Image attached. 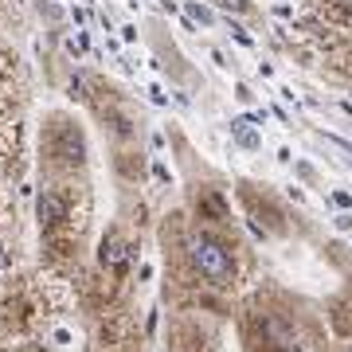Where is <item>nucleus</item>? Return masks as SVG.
<instances>
[{"mask_svg":"<svg viewBox=\"0 0 352 352\" xmlns=\"http://www.w3.org/2000/svg\"><path fill=\"white\" fill-rule=\"evenodd\" d=\"M184 251H188V263L192 270L204 278V282H212V286L227 289L235 282V254L227 247L223 239H215L208 231H192L188 239H184Z\"/></svg>","mask_w":352,"mask_h":352,"instance_id":"1","label":"nucleus"},{"mask_svg":"<svg viewBox=\"0 0 352 352\" xmlns=\"http://www.w3.org/2000/svg\"><path fill=\"white\" fill-rule=\"evenodd\" d=\"M133 263H138V243H129L126 235L118 231V227H113V231H106V235H102V251H98L102 274H110V278H126Z\"/></svg>","mask_w":352,"mask_h":352,"instance_id":"2","label":"nucleus"},{"mask_svg":"<svg viewBox=\"0 0 352 352\" xmlns=\"http://www.w3.org/2000/svg\"><path fill=\"white\" fill-rule=\"evenodd\" d=\"M47 157L55 164H67V168L82 164V138H78L75 126H67L63 118H55V129L47 138Z\"/></svg>","mask_w":352,"mask_h":352,"instance_id":"3","label":"nucleus"},{"mask_svg":"<svg viewBox=\"0 0 352 352\" xmlns=\"http://www.w3.org/2000/svg\"><path fill=\"white\" fill-rule=\"evenodd\" d=\"M129 340V317L122 314H106L98 321V344H110V349H122Z\"/></svg>","mask_w":352,"mask_h":352,"instance_id":"4","label":"nucleus"},{"mask_svg":"<svg viewBox=\"0 0 352 352\" xmlns=\"http://www.w3.org/2000/svg\"><path fill=\"white\" fill-rule=\"evenodd\" d=\"M196 212L200 219H215V223H223L227 219V200L219 188H200L196 192Z\"/></svg>","mask_w":352,"mask_h":352,"instance_id":"5","label":"nucleus"},{"mask_svg":"<svg viewBox=\"0 0 352 352\" xmlns=\"http://www.w3.org/2000/svg\"><path fill=\"white\" fill-rule=\"evenodd\" d=\"M173 352H212V349L204 344V337L196 333V329L180 325V329H176V344H173Z\"/></svg>","mask_w":352,"mask_h":352,"instance_id":"6","label":"nucleus"},{"mask_svg":"<svg viewBox=\"0 0 352 352\" xmlns=\"http://www.w3.org/2000/svg\"><path fill=\"white\" fill-rule=\"evenodd\" d=\"M153 176H157L161 184H168V180H173V176H168V168H164V164H153Z\"/></svg>","mask_w":352,"mask_h":352,"instance_id":"7","label":"nucleus"}]
</instances>
